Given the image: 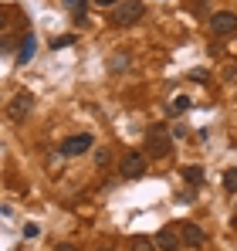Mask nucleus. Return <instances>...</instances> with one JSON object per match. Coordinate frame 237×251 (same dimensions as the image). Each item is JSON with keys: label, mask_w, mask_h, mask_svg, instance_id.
Listing matches in <instances>:
<instances>
[{"label": "nucleus", "mask_w": 237, "mask_h": 251, "mask_svg": "<svg viewBox=\"0 0 237 251\" xmlns=\"http://www.w3.org/2000/svg\"><path fill=\"white\" fill-rule=\"evenodd\" d=\"M173 153V132L166 129V126H149L146 129V156H169Z\"/></svg>", "instance_id": "nucleus-1"}, {"label": "nucleus", "mask_w": 237, "mask_h": 251, "mask_svg": "<svg viewBox=\"0 0 237 251\" xmlns=\"http://www.w3.org/2000/svg\"><path fill=\"white\" fill-rule=\"evenodd\" d=\"M146 14V3L142 0H125L112 10V27H132L139 17Z\"/></svg>", "instance_id": "nucleus-2"}, {"label": "nucleus", "mask_w": 237, "mask_h": 251, "mask_svg": "<svg viewBox=\"0 0 237 251\" xmlns=\"http://www.w3.org/2000/svg\"><path fill=\"white\" fill-rule=\"evenodd\" d=\"M210 31H213L217 38L234 34L237 31V14L234 10H217V14H210Z\"/></svg>", "instance_id": "nucleus-3"}, {"label": "nucleus", "mask_w": 237, "mask_h": 251, "mask_svg": "<svg viewBox=\"0 0 237 251\" xmlns=\"http://www.w3.org/2000/svg\"><path fill=\"white\" fill-rule=\"evenodd\" d=\"M118 173H122L125 180H139V176L146 173V156H142V153H125L122 163H118Z\"/></svg>", "instance_id": "nucleus-4"}, {"label": "nucleus", "mask_w": 237, "mask_h": 251, "mask_svg": "<svg viewBox=\"0 0 237 251\" xmlns=\"http://www.w3.org/2000/svg\"><path fill=\"white\" fill-rule=\"evenodd\" d=\"M92 143H95V136H92V132L68 136V139L61 143V153H65V156H81V153H88V150H92Z\"/></svg>", "instance_id": "nucleus-5"}, {"label": "nucleus", "mask_w": 237, "mask_h": 251, "mask_svg": "<svg viewBox=\"0 0 237 251\" xmlns=\"http://www.w3.org/2000/svg\"><path fill=\"white\" fill-rule=\"evenodd\" d=\"M183 238H180V227H159L156 234V248L159 251H180Z\"/></svg>", "instance_id": "nucleus-6"}, {"label": "nucleus", "mask_w": 237, "mask_h": 251, "mask_svg": "<svg viewBox=\"0 0 237 251\" xmlns=\"http://www.w3.org/2000/svg\"><path fill=\"white\" fill-rule=\"evenodd\" d=\"M180 238H183V245L187 248H200V245H207V231L203 227H197V224H180Z\"/></svg>", "instance_id": "nucleus-7"}, {"label": "nucleus", "mask_w": 237, "mask_h": 251, "mask_svg": "<svg viewBox=\"0 0 237 251\" xmlns=\"http://www.w3.org/2000/svg\"><path fill=\"white\" fill-rule=\"evenodd\" d=\"M31 109H34V95L31 92H17L14 102H10V119H24Z\"/></svg>", "instance_id": "nucleus-8"}, {"label": "nucleus", "mask_w": 237, "mask_h": 251, "mask_svg": "<svg viewBox=\"0 0 237 251\" xmlns=\"http://www.w3.org/2000/svg\"><path fill=\"white\" fill-rule=\"evenodd\" d=\"M34 48H38L34 34H27V38L21 41V48H17V65H31V58H34Z\"/></svg>", "instance_id": "nucleus-9"}, {"label": "nucleus", "mask_w": 237, "mask_h": 251, "mask_svg": "<svg viewBox=\"0 0 237 251\" xmlns=\"http://www.w3.org/2000/svg\"><path fill=\"white\" fill-rule=\"evenodd\" d=\"M65 7H68L71 21H75V24H81V21H85V7H88V0H65Z\"/></svg>", "instance_id": "nucleus-10"}, {"label": "nucleus", "mask_w": 237, "mask_h": 251, "mask_svg": "<svg viewBox=\"0 0 237 251\" xmlns=\"http://www.w3.org/2000/svg\"><path fill=\"white\" fill-rule=\"evenodd\" d=\"M129 251H156V241H149L146 234H132V241H129Z\"/></svg>", "instance_id": "nucleus-11"}, {"label": "nucleus", "mask_w": 237, "mask_h": 251, "mask_svg": "<svg viewBox=\"0 0 237 251\" xmlns=\"http://www.w3.org/2000/svg\"><path fill=\"white\" fill-rule=\"evenodd\" d=\"M190 109H193L190 95H180V99H173V105H169V116H183V112H190Z\"/></svg>", "instance_id": "nucleus-12"}, {"label": "nucleus", "mask_w": 237, "mask_h": 251, "mask_svg": "<svg viewBox=\"0 0 237 251\" xmlns=\"http://www.w3.org/2000/svg\"><path fill=\"white\" fill-rule=\"evenodd\" d=\"M183 180L193 183V187H200V183H203V167H187L183 170Z\"/></svg>", "instance_id": "nucleus-13"}, {"label": "nucleus", "mask_w": 237, "mask_h": 251, "mask_svg": "<svg viewBox=\"0 0 237 251\" xmlns=\"http://www.w3.org/2000/svg\"><path fill=\"white\" fill-rule=\"evenodd\" d=\"M224 190H227V194H237V167H231L224 173Z\"/></svg>", "instance_id": "nucleus-14"}, {"label": "nucleus", "mask_w": 237, "mask_h": 251, "mask_svg": "<svg viewBox=\"0 0 237 251\" xmlns=\"http://www.w3.org/2000/svg\"><path fill=\"white\" fill-rule=\"evenodd\" d=\"M95 163H98V167L105 170L109 163H112V153H109V150H98V153H95Z\"/></svg>", "instance_id": "nucleus-15"}, {"label": "nucleus", "mask_w": 237, "mask_h": 251, "mask_svg": "<svg viewBox=\"0 0 237 251\" xmlns=\"http://www.w3.org/2000/svg\"><path fill=\"white\" fill-rule=\"evenodd\" d=\"M95 7H102V10H116L118 0H95Z\"/></svg>", "instance_id": "nucleus-16"}, {"label": "nucleus", "mask_w": 237, "mask_h": 251, "mask_svg": "<svg viewBox=\"0 0 237 251\" xmlns=\"http://www.w3.org/2000/svg\"><path fill=\"white\" fill-rule=\"evenodd\" d=\"M112 68H125V51H118V58H112Z\"/></svg>", "instance_id": "nucleus-17"}, {"label": "nucleus", "mask_w": 237, "mask_h": 251, "mask_svg": "<svg viewBox=\"0 0 237 251\" xmlns=\"http://www.w3.org/2000/svg\"><path fill=\"white\" fill-rule=\"evenodd\" d=\"M190 78H197V82H207V78H210V75H207V72H203V68H197V72H190Z\"/></svg>", "instance_id": "nucleus-18"}, {"label": "nucleus", "mask_w": 237, "mask_h": 251, "mask_svg": "<svg viewBox=\"0 0 237 251\" xmlns=\"http://www.w3.org/2000/svg\"><path fill=\"white\" fill-rule=\"evenodd\" d=\"M71 41H75V38H71V34H65V38H58V41H54V48H68Z\"/></svg>", "instance_id": "nucleus-19"}, {"label": "nucleus", "mask_w": 237, "mask_h": 251, "mask_svg": "<svg viewBox=\"0 0 237 251\" xmlns=\"http://www.w3.org/2000/svg\"><path fill=\"white\" fill-rule=\"evenodd\" d=\"M193 197H197V194H193V190H187V194H180V197H176V201H180V204H190V201H193Z\"/></svg>", "instance_id": "nucleus-20"}, {"label": "nucleus", "mask_w": 237, "mask_h": 251, "mask_svg": "<svg viewBox=\"0 0 237 251\" xmlns=\"http://www.w3.org/2000/svg\"><path fill=\"white\" fill-rule=\"evenodd\" d=\"M24 238H38V224H27L24 227Z\"/></svg>", "instance_id": "nucleus-21"}, {"label": "nucleus", "mask_w": 237, "mask_h": 251, "mask_svg": "<svg viewBox=\"0 0 237 251\" xmlns=\"http://www.w3.org/2000/svg\"><path fill=\"white\" fill-rule=\"evenodd\" d=\"M193 14H207V0H197L193 3Z\"/></svg>", "instance_id": "nucleus-22"}, {"label": "nucleus", "mask_w": 237, "mask_h": 251, "mask_svg": "<svg viewBox=\"0 0 237 251\" xmlns=\"http://www.w3.org/2000/svg\"><path fill=\"white\" fill-rule=\"evenodd\" d=\"M54 251H78V248H75V245H58Z\"/></svg>", "instance_id": "nucleus-23"}, {"label": "nucleus", "mask_w": 237, "mask_h": 251, "mask_svg": "<svg viewBox=\"0 0 237 251\" xmlns=\"http://www.w3.org/2000/svg\"><path fill=\"white\" fill-rule=\"evenodd\" d=\"M98 251H116V248H112V245H102V248H98Z\"/></svg>", "instance_id": "nucleus-24"}]
</instances>
